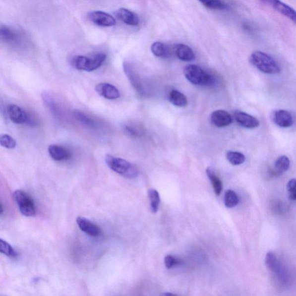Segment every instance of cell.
Segmentation results:
<instances>
[{
    "label": "cell",
    "mask_w": 296,
    "mask_h": 296,
    "mask_svg": "<svg viewBox=\"0 0 296 296\" xmlns=\"http://www.w3.org/2000/svg\"><path fill=\"white\" fill-rule=\"evenodd\" d=\"M106 59V54L102 52L93 54L89 57L78 55L72 58L71 64L73 67L78 70L92 72L100 67Z\"/></svg>",
    "instance_id": "cell-2"
},
{
    "label": "cell",
    "mask_w": 296,
    "mask_h": 296,
    "mask_svg": "<svg viewBox=\"0 0 296 296\" xmlns=\"http://www.w3.org/2000/svg\"><path fill=\"white\" fill-rule=\"evenodd\" d=\"M123 69L127 77L129 79L131 85L137 90L138 93H143L144 90H142L141 84V80L139 78L136 71H135L133 66L129 62H124Z\"/></svg>",
    "instance_id": "cell-14"
},
{
    "label": "cell",
    "mask_w": 296,
    "mask_h": 296,
    "mask_svg": "<svg viewBox=\"0 0 296 296\" xmlns=\"http://www.w3.org/2000/svg\"><path fill=\"white\" fill-rule=\"evenodd\" d=\"M239 198L235 191L229 190L226 191L225 196V204L229 208H234L238 205Z\"/></svg>",
    "instance_id": "cell-28"
},
{
    "label": "cell",
    "mask_w": 296,
    "mask_h": 296,
    "mask_svg": "<svg viewBox=\"0 0 296 296\" xmlns=\"http://www.w3.org/2000/svg\"><path fill=\"white\" fill-rule=\"evenodd\" d=\"M249 60L254 67L266 74H277L281 71L278 62L270 56L263 52H253L250 55Z\"/></svg>",
    "instance_id": "cell-1"
},
{
    "label": "cell",
    "mask_w": 296,
    "mask_h": 296,
    "mask_svg": "<svg viewBox=\"0 0 296 296\" xmlns=\"http://www.w3.org/2000/svg\"><path fill=\"white\" fill-rule=\"evenodd\" d=\"M201 3L208 8L214 9H225L227 8V5L221 0H198Z\"/></svg>",
    "instance_id": "cell-29"
},
{
    "label": "cell",
    "mask_w": 296,
    "mask_h": 296,
    "mask_svg": "<svg viewBox=\"0 0 296 296\" xmlns=\"http://www.w3.org/2000/svg\"><path fill=\"white\" fill-rule=\"evenodd\" d=\"M3 205L1 203V211H0V214H1V215L2 216L3 213Z\"/></svg>",
    "instance_id": "cell-35"
},
{
    "label": "cell",
    "mask_w": 296,
    "mask_h": 296,
    "mask_svg": "<svg viewBox=\"0 0 296 296\" xmlns=\"http://www.w3.org/2000/svg\"><path fill=\"white\" fill-rule=\"evenodd\" d=\"M151 51L156 57L163 59L169 58L172 54L169 47L161 42H155L152 44Z\"/></svg>",
    "instance_id": "cell-20"
},
{
    "label": "cell",
    "mask_w": 296,
    "mask_h": 296,
    "mask_svg": "<svg viewBox=\"0 0 296 296\" xmlns=\"http://www.w3.org/2000/svg\"><path fill=\"white\" fill-rule=\"evenodd\" d=\"M105 161L111 170L126 178L133 179L138 176V172L136 167L126 160L107 155Z\"/></svg>",
    "instance_id": "cell-3"
},
{
    "label": "cell",
    "mask_w": 296,
    "mask_h": 296,
    "mask_svg": "<svg viewBox=\"0 0 296 296\" xmlns=\"http://www.w3.org/2000/svg\"><path fill=\"white\" fill-rule=\"evenodd\" d=\"M72 115L75 119L83 126L91 128L98 127V123L95 120L81 111L74 110Z\"/></svg>",
    "instance_id": "cell-19"
},
{
    "label": "cell",
    "mask_w": 296,
    "mask_h": 296,
    "mask_svg": "<svg viewBox=\"0 0 296 296\" xmlns=\"http://www.w3.org/2000/svg\"><path fill=\"white\" fill-rule=\"evenodd\" d=\"M289 198L292 201L296 200V178L291 179L287 184Z\"/></svg>",
    "instance_id": "cell-32"
},
{
    "label": "cell",
    "mask_w": 296,
    "mask_h": 296,
    "mask_svg": "<svg viewBox=\"0 0 296 296\" xmlns=\"http://www.w3.org/2000/svg\"><path fill=\"white\" fill-rule=\"evenodd\" d=\"M0 145L7 149H14L16 146V141L12 137L8 134L0 135Z\"/></svg>",
    "instance_id": "cell-30"
},
{
    "label": "cell",
    "mask_w": 296,
    "mask_h": 296,
    "mask_svg": "<svg viewBox=\"0 0 296 296\" xmlns=\"http://www.w3.org/2000/svg\"><path fill=\"white\" fill-rule=\"evenodd\" d=\"M169 101L174 106L178 107H184L187 105L186 97L177 90H173L170 92Z\"/></svg>",
    "instance_id": "cell-22"
},
{
    "label": "cell",
    "mask_w": 296,
    "mask_h": 296,
    "mask_svg": "<svg viewBox=\"0 0 296 296\" xmlns=\"http://www.w3.org/2000/svg\"><path fill=\"white\" fill-rule=\"evenodd\" d=\"M150 207L153 213H156L159 208L160 198L158 191L155 189H150L148 191Z\"/></svg>",
    "instance_id": "cell-25"
},
{
    "label": "cell",
    "mask_w": 296,
    "mask_h": 296,
    "mask_svg": "<svg viewBox=\"0 0 296 296\" xmlns=\"http://www.w3.org/2000/svg\"><path fill=\"white\" fill-rule=\"evenodd\" d=\"M48 153L55 161L61 162L68 160L71 153L67 149L58 145H51L48 147Z\"/></svg>",
    "instance_id": "cell-16"
},
{
    "label": "cell",
    "mask_w": 296,
    "mask_h": 296,
    "mask_svg": "<svg viewBox=\"0 0 296 296\" xmlns=\"http://www.w3.org/2000/svg\"><path fill=\"white\" fill-rule=\"evenodd\" d=\"M235 118L237 122L243 127L254 128L260 125V121L257 118L242 111H236Z\"/></svg>",
    "instance_id": "cell-13"
},
{
    "label": "cell",
    "mask_w": 296,
    "mask_h": 296,
    "mask_svg": "<svg viewBox=\"0 0 296 296\" xmlns=\"http://www.w3.org/2000/svg\"><path fill=\"white\" fill-rule=\"evenodd\" d=\"M97 93L108 100H116L119 98L120 93L116 86L109 83H100L95 87Z\"/></svg>",
    "instance_id": "cell-11"
},
{
    "label": "cell",
    "mask_w": 296,
    "mask_h": 296,
    "mask_svg": "<svg viewBox=\"0 0 296 296\" xmlns=\"http://www.w3.org/2000/svg\"><path fill=\"white\" fill-rule=\"evenodd\" d=\"M0 251L10 258H16L18 256V253L16 250L9 243L2 239H0Z\"/></svg>",
    "instance_id": "cell-27"
},
{
    "label": "cell",
    "mask_w": 296,
    "mask_h": 296,
    "mask_svg": "<svg viewBox=\"0 0 296 296\" xmlns=\"http://www.w3.org/2000/svg\"><path fill=\"white\" fill-rule=\"evenodd\" d=\"M41 97L45 105L51 111V112L53 113L56 117L60 116V110L51 94L48 92H44L42 94Z\"/></svg>",
    "instance_id": "cell-21"
},
{
    "label": "cell",
    "mask_w": 296,
    "mask_h": 296,
    "mask_svg": "<svg viewBox=\"0 0 296 296\" xmlns=\"http://www.w3.org/2000/svg\"><path fill=\"white\" fill-rule=\"evenodd\" d=\"M296 24V10L281 0H259Z\"/></svg>",
    "instance_id": "cell-8"
},
{
    "label": "cell",
    "mask_w": 296,
    "mask_h": 296,
    "mask_svg": "<svg viewBox=\"0 0 296 296\" xmlns=\"http://www.w3.org/2000/svg\"><path fill=\"white\" fill-rule=\"evenodd\" d=\"M183 73L187 81L195 85L208 86L214 85L215 82L213 76L197 65L186 66Z\"/></svg>",
    "instance_id": "cell-4"
},
{
    "label": "cell",
    "mask_w": 296,
    "mask_h": 296,
    "mask_svg": "<svg viewBox=\"0 0 296 296\" xmlns=\"http://www.w3.org/2000/svg\"><path fill=\"white\" fill-rule=\"evenodd\" d=\"M0 37L7 44L13 47H22L27 42L26 35L15 27L1 26L0 28Z\"/></svg>",
    "instance_id": "cell-5"
},
{
    "label": "cell",
    "mask_w": 296,
    "mask_h": 296,
    "mask_svg": "<svg viewBox=\"0 0 296 296\" xmlns=\"http://www.w3.org/2000/svg\"><path fill=\"white\" fill-rule=\"evenodd\" d=\"M118 19L129 26H137L139 23V17L136 13L126 8L118 9L116 12Z\"/></svg>",
    "instance_id": "cell-18"
},
{
    "label": "cell",
    "mask_w": 296,
    "mask_h": 296,
    "mask_svg": "<svg viewBox=\"0 0 296 296\" xmlns=\"http://www.w3.org/2000/svg\"><path fill=\"white\" fill-rule=\"evenodd\" d=\"M211 120L214 126L218 127H224L232 123L233 118L227 111L219 110L212 113Z\"/></svg>",
    "instance_id": "cell-12"
},
{
    "label": "cell",
    "mask_w": 296,
    "mask_h": 296,
    "mask_svg": "<svg viewBox=\"0 0 296 296\" xmlns=\"http://www.w3.org/2000/svg\"><path fill=\"white\" fill-rule=\"evenodd\" d=\"M273 120L277 126L283 128L290 127L294 124V118L292 114L286 110L276 111L273 116Z\"/></svg>",
    "instance_id": "cell-15"
},
{
    "label": "cell",
    "mask_w": 296,
    "mask_h": 296,
    "mask_svg": "<svg viewBox=\"0 0 296 296\" xmlns=\"http://www.w3.org/2000/svg\"><path fill=\"white\" fill-rule=\"evenodd\" d=\"M76 224L83 233L92 237H99L102 232L99 226L85 217H78L76 218Z\"/></svg>",
    "instance_id": "cell-10"
},
{
    "label": "cell",
    "mask_w": 296,
    "mask_h": 296,
    "mask_svg": "<svg viewBox=\"0 0 296 296\" xmlns=\"http://www.w3.org/2000/svg\"><path fill=\"white\" fill-rule=\"evenodd\" d=\"M275 170L277 174H281L287 172L290 167V160L287 156H281L275 163Z\"/></svg>",
    "instance_id": "cell-24"
},
{
    "label": "cell",
    "mask_w": 296,
    "mask_h": 296,
    "mask_svg": "<svg viewBox=\"0 0 296 296\" xmlns=\"http://www.w3.org/2000/svg\"><path fill=\"white\" fill-rule=\"evenodd\" d=\"M89 19L94 24L102 27H113L116 20L113 16L102 11H92L88 15Z\"/></svg>",
    "instance_id": "cell-9"
},
{
    "label": "cell",
    "mask_w": 296,
    "mask_h": 296,
    "mask_svg": "<svg viewBox=\"0 0 296 296\" xmlns=\"http://www.w3.org/2000/svg\"><path fill=\"white\" fill-rule=\"evenodd\" d=\"M13 198L18 205L21 214L27 217H33L36 214V207L33 198L26 191L17 190L13 193Z\"/></svg>",
    "instance_id": "cell-6"
},
{
    "label": "cell",
    "mask_w": 296,
    "mask_h": 296,
    "mask_svg": "<svg viewBox=\"0 0 296 296\" xmlns=\"http://www.w3.org/2000/svg\"><path fill=\"white\" fill-rule=\"evenodd\" d=\"M206 172L209 179H210L212 182L215 193L217 196H219L223 190V184L221 180L211 168L207 169Z\"/></svg>",
    "instance_id": "cell-23"
},
{
    "label": "cell",
    "mask_w": 296,
    "mask_h": 296,
    "mask_svg": "<svg viewBox=\"0 0 296 296\" xmlns=\"http://www.w3.org/2000/svg\"><path fill=\"white\" fill-rule=\"evenodd\" d=\"M8 114L10 120L13 123L26 124L31 126H36V120L34 117L22 108L11 104L8 108Z\"/></svg>",
    "instance_id": "cell-7"
},
{
    "label": "cell",
    "mask_w": 296,
    "mask_h": 296,
    "mask_svg": "<svg viewBox=\"0 0 296 296\" xmlns=\"http://www.w3.org/2000/svg\"><path fill=\"white\" fill-rule=\"evenodd\" d=\"M229 162L234 166L241 165L245 161V156L238 152L229 151L226 155Z\"/></svg>",
    "instance_id": "cell-26"
},
{
    "label": "cell",
    "mask_w": 296,
    "mask_h": 296,
    "mask_svg": "<svg viewBox=\"0 0 296 296\" xmlns=\"http://www.w3.org/2000/svg\"><path fill=\"white\" fill-rule=\"evenodd\" d=\"M174 53L177 58L184 61H191L195 59V55L192 50L187 45L179 44L174 48Z\"/></svg>",
    "instance_id": "cell-17"
},
{
    "label": "cell",
    "mask_w": 296,
    "mask_h": 296,
    "mask_svg": "<svg viewBox=\"0 0 296 296\" xmlns=\"http://www.w3.org/2000/svg\"><path fill=\"white\" fill-rule=\"evenodd\" d=\"M124 129L126 130L128 133L133 135V136H139V135H141V131L136 127L131 126V125H130V126L129 125H126L124 126Z\"/></svg>",
    "instance_id": "cell-34"
},
{
    "label": "cell",
    "mask_w": 296,
    "mask_h": 296,
    "mask_svg": "<svg viewBox=\"0 0 296 296\" xmlns=\"http://www.w3.org/2000/svg\"><path fill=\"white\" fill-rule=\"evenodd\" d=\"M165 263L167 269H172V268L178 265L180 263V260L176 258L172 255H168L165 257Z\"/></svg>",
    "instance_id": "cell-33"
},
{
    "label": "cell",
    "mask_w": 296,
    "mask_h": 296,
    "mask_svg": "<svg viewBox=\"0 0 296 296\" xmlns=\"http://www.w3.org/2000/svg\"><path fill=\"white\" fill-rule=\"evenodd\" d=\"M266 264L269 269L271 270L277 269L278 264L277 257L273 252H269L267 253Z\"/></svg>",
    "instance_id": "cell-31"
}]
</instances>
